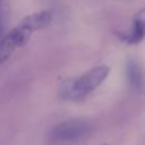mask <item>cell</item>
<instances>
[{
	"label": "cell",
	"instance_id": "1",
	"mask_svg": "<svg viewBox=\"0 0 145 145\" xmlns=\"http://www.w3.org/2000/svg\"><path fill=\"white\" fill-rule=\"evenodd\" d=\"M110 74V68L106 65H99L90 69L82 76L69 80L61 85L59 94L61 98L68 101H80L95 90Z\"/></svg>",
	"mask_w": 145,
	"mask_h": 145
},
{
	"label": "cell",
	"instance_id": "2",
	"mask_svg": "<svg viewBox=\"0 0 145 145\" xmlns=\"http://www.w3.org/2000/svg\"><path fill=\"white\" fill-rule=\"evenodd\" d=\"M90 131V125L82 118H71L54 126L50 135L54 140L72 141L82 139Z\"/></svg>",
	"mask_w": 145,
	"mask_h": 145
},
{
	"label": "cell",
	"instance_id": "3",
	"mask_svg": "<svg viewBox=\"0 0 145 145\" xmlns=\"http://www.w3.org/2000/svg\"><path fill=\"white\" fill-rule=\"evenodd\" d=\"M29 37L31 33L23 27H20L19 24L13 28L8 35H5L0 40V66L13 55V52L17 48L22 47Z\"/></svg>",
	"mask_w": 145,
	"mask_h": 145
},
{
	"label": "cell",
	"instance_id": "4",
	"mask_svg": "<svg viewBox=\"0 0 145 145\" xmlns=\"http://www.w3.org/2000/svg\"><path fill=\"white\" fill-rule=\"evenodd\" d=\"M51 22H52V13L48 12V10H42V12L33 13V14L23 18L22 22L19 23V25L23 27L24 29H27L32 35L36 31H40L48 27Z\"/></svg>",
	"mask_w": 145,
	"mask_h": 145
},
{
	"label": "cell",
	"instance_id": "5",
	"mask_svg": "<svg viewBox=\"0 0 145 145\" xmlns=\"http://www.w3.org/2000/svg\"><path fill=\"white\" fill-rule=\"evenodd\" d=\"M145 38V9L140 10L134 18L131 32L122 36V40L129 45H136Z\"/></svg>",
	"mask_w": 145,
	"mask_h": 145
},
{
	"label": "cell",
	"instance_id": "6",
	"mask_svg": "<svg viewBox=\"0 0 145 145\" xmlns=\"http://www.w3.org/2000/svg\"><path fill=\"white\" fill-rule=\"evenodd\" d=\"M127 75H129V80H130L131 85L136 89L141 88L143 85V74L141 70L139 68V65L134 61H130L127 65Z\"/></svg>",
	"mask_w": 145,
	"mask_h": 145
},
{
	"label": "cell",
	"instance_id": "7",
	"mask_svg": "<svg viewBox=\"0 0 145 145\" xmlns=\"http://www.w3.org/2000/svg\"><path fill=\"white\" fill-rule=\"evenodd\" d=\"M8 14H9V0H0V40L4 37L3 33H4Z\"/></svg>",
	"mask_w": 145,
	"mask_h": 145
}]
</instances>
